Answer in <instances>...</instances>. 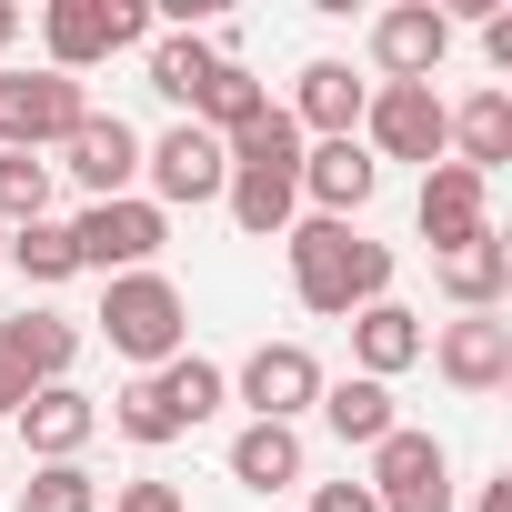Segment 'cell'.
Listing matches in <instances>:
<instances>
[{"label":"cell","instance_id":"cell-35","mask_svg":"<svg viewBox=\"0 0 512 512\" xmlns=\"http://www.w3.org/2000/svg\"><path fill=\"white\" fill-rule=\"evenodd\" d=\"M21 41V11H11V0H0V51H11Z\"/></svg>","mask_w":512,"mask_h":512},{"label":"cell","instance_id":"cell-21","mask_svg":"<svg viewBox=\"0 0 512 512\" xmlns=\"http://www.w3.org/2000/svg\"><path fill=\"white\" fill-rule=\"evenodd\" d=\"M231 221H241V241H282L292 221H302V171H231Z\"/></svg>","mask_w":512,"mask_h":512},{"label":"cell","instance_id":"cell-22","mask_svg":"<svg viewBox=\"0 0 512 512\" xmlns=\"http://www.w3.org/2000/svg\"><path fill=\"white\" fill-rule=\"evenodd\" d=\"M231 482L241 492H292L302 482V432L292 422H241L231 432Z\"/></svg>","mask_w":512,"mask_h":512},{"label":"cell","instance_id":"cell-2","mask_svg":"<svg viewBox=\"0 0 512 512\" xmlns=\"http://www.w3.org/2000/svg\"><path fill=\"white\" fill-rule=\"evenodd\" d=\"M91 332H101L121 362L161 372V362H181V352H191V302H181V282H171V272H121V282L101 292Z\"/></svg>","mask_w":512,"mask_h":512},{"label":"cell","instance_id":"cell-4","mask_svg":"<svg viewBox=\"0 0 512 512\" xmlns=\"http://www.w3.org/2000/svg\"><path fill=\"white\" fill-rule=\"evenodd\" d=\"M372 161H442L452 151V101L432 91V81H372V101H362V131H352Z\"/></svg>","mask_w":512,"mask_h":512},{"label":"cell","instance_id":"cell-10","mask_svg":"<svg viewBox=\"0 0 512 512\" xmlns=\"http://www.w3.org/2000/svg\"><path fill=\"white\" fill-rule=\"evenodd\" d=\"M422 362H432L452 392L482 402V392L512 382V322H502V312H452L442 332H422Z\"/></svg>","mask_w":512,"mask_h":512},{"label":"cell","instance_id":"cell-7","mask_svg":"<svg viewBox=\"0 0 512 512\" xmlns=\"http://www.w3.org/2000/svg\"><path fill=\"white\" fill-rule=\"evenodd\" d=\"M141 201H161V211H201V201H221L231 191V151L201 131V121H171L161 141H141Z\"/></svg>","mask_w":512,"mask_h":512},{"label":"cell","instance_id":"cell-36","mask_svg":"<svg viewBox=\"0 0 512 512\" xmlns=\"http://www.w3.org/2000/svg\"><path fill=\"white\" fill-rule=\"evenodd\" d=\"M0 272H11V231H0Z\"/></svg>","mask_w":512,"mask_h":512},{"label":"cell","instance_id":"cell-12","mask_svg":"<svg viewBox=\"0 0 512 512\" xmlns=\"http://www.w3.org/2000/svg\"><path fill=\"white\" fill-rule=\"evenodd\" d=\"M372 61H382V81H432L452 61V11L442 0H392L372 21Z\"/></svg>","mask_w":512,"mask_h":512},{"label":"cell","instance_id":"cell-31","mask_svg":"<svg viewBox=\"0 0 512 512\" xmlns=\"http://www.w3.org/2000/svg\"><path fill=\"white\" fill-rule=\"evenodd\" d=\"M111 512H181V492H171V482H121Z\"/></svg>","mask_w":512,"mask_h":512},{"label":"cell","instance_id":"cell-27","mask_svg":"<svg viewBox=\"0 0 512 512\" xmlns=\"http://www.w3.org/2000/svg\"><path fill=\"white\" fill-rule=\"evenodd\" d=\"M262 111H272V91H262V81H251V71H241V61H221V71H211V91H201V111H191V121H201V131H211V141H231V131H241V121H262Z\"/></svg>","mask_w":512,"mask_h":512},{"label":"cell","instance_id":"cell-28","mask_svg":"<svg viewBox=\"0 0 512 512\" xmlns=\"http://www.w3.org/2000/svg\"><path fill=\"white\" fill-rule=\"evenodd\" d=\"M111 432H121V442H141V452H161V442H181V412H171V402H161V382L141 372L131 392H111Z\"/></svg>","mask_w":512,"mask_h":512},{"label":"cell","instance_id":"cell-29","mask_svg":"<svg viewBox=\"0 0 512 512\" xmlns=\"http://www.w3.org/2000/svg\"><path fill=\"white\" fill-rule=\"evenodd\" d=\"M51 221V161L41 151H0V231Z\"/></svg>","mask_w":512,"mask_h":512},{"label":"cell","instance_id":"cell-33","mask_svg":"<svg viewBox=\"0 0 512 512\" xmlns=\"http://www.w3.org/2000/svg\"><path fill=\"white\" fill-rule=\"evenodd\" d=\"M472 512H512V472H492V482L472 492Z\"/></svg>","mask_w":512,"mask_h":512},{"label":"cell","instance_id":"cell-34","mask_svg":"<svg viewBox=\"0 0 512 512\" xmlns=\"http://www.w3.org/2000/svg\"><path fill=\"white\" fill-rule=\"evenodd\" d=\"M21 402H31V382H21V372H11V362H0V422H11V412H21Z\"/></svg>","mask_w":512,"mask_h":512},{"label":"cell","instance_id":"cell-26","mask_svg":"<svg viewBox=\"0 0 512 512\" xmlns=\"http://www.w3.org/2000/svg\"><path fill=\"white\" fill-rule=\"evenodd\" d=\"M151 382H161V402L181 412V432H191V422H211V412L231 402V372H221V362H201V352H181V362H161Z\"/></svg>","mask_w":512,"mask_h":512},{"label":"cell","instance_id":"cell-25","mask_svg":"<svg viewBox=\"0 0 512 512\" xmlns=\"http://www.w3.org/2000/svg\"><path fill=\"white\" fill-rule=\"evenodd\" d=\"M11 272H21L31 292H61V282L81 272V251H71V221H21V231H11Z\"/></svg>","mask_w":512,"mask_h":512},{"label":"cell","instance_id":"cell-24","mask_svg":"<svg viewBox=\"0 0 512 512\" xmlns=\"http://www.w3.org/2000/svg\"><path fill=\"white\" fill-rule=\"evenodd\" d=\"M211 71H221V51H211L201 31H161V41H151V91H161V101H171L181 121L201 111V91H211Z\"/></svg>","mask_w":512,"mask_h":512},{"label":"cell","instance_id":"cell-20","mask_svg":"<svg viewBox=\"0 0 512 512\" xmlns=\"http://www.w3.org/2000/svg\"><path fill=\"white\" fill-rule=\"evenodd\" d=\"M322 422H332V442L342 452H372L402 412H392V382H362V372H342V382H322V402H312Z\"/></svg>","mask_w":512,"mask_h":512},{"label":"cell","instance_id":"cell-16","mask_svg":"<svg viewBox=\"0 0 512 512\" xmlns=\"http://www.w3.org/2000/svg\"><path fill=\"white\" fill-rule=\"evenodd\" d=\"M11 422H21L31 462H81V442L101 432V402H91L81 382H41V392H31V402L11 412Z\"/></svg>","mask_w":512,"mask_h":512},{"label":"cell","instance_id":"cell-11","mask_svg":"<svg viewBox=\"0 0 512 512\" xmlns=\"http://www.w3.org/2000/svg\"><path fill=\"white\" fill-rule=\"evenodd\" d=\"M412 221H422L432 262H442V251H462V241H482V231H492V181H482V171H462V161H432V171H422Z\"/></svg>","mask_w":512,"mask_h":512},{"label":"cell","instance_id":"cell-14","mask_svg":"<svg viewBox=\"0 0 512 512\" xmlns=\"http://www.w3.org/2000/svg\"><path fill=\"white\" fill-rule=\"evenodd\" d=\"M61 171H71L91 201H121V191L141 181V131H131L121 111H91V121L61 141Z\"/></svg>","mask_w":512,"mask_h":512},{"label":"cell","instance_id":"cell-5","mask_svg":"<svg viewBox=\"0 0 512 512\" xmlns=\"http://www.w3.org/2000/svg\"><path fill=\"white\" fill-rule=\"evenodd\" d=\"M161 241H171V211H161V201H141V191H121V201H81V221H71L81 272H101V282L151 272V262H161Z\"/></svg>","mask_w":512,"mask_h":512},{"label":"cell","instance_id":"cell-23","mask_svg":"<svg viewBox=\"0 0 512 512\" xmlns=\"http://www.w3.org/2000/svg\"><path fill=\"white\" fill-rule=\"evenodd\" d=\"M442 161H462V171L492 181V171L512 161V91H472V101L452 111V151H442Z\"/></svg>","mask_w":512,"mask_h":512},{"label":"cell","instance_id":"cell-8","mask_svg":"<svg viewBox=\"0 0 512 512\" xmlns=\"http://www.w3.org/2000/svg\"><path fill=\"white\" fill-rule=\"evenodd\" d=\"M372 502L382 512H452V452H442V432L392 422L372 442Z\"/></svg>","mask_w":512,"mask_h":512},{"label":"cell","instance_id":"cell-17","mask_svg":"<svg viewBox=\"0 0 512 512\" xmlns=\"http://www.w3.org/2000/svg\"><path fill=\"white\" fill-rule=\"evenodd\" d=\"M0 362H11L31 392H41V382H71L81 322H61V312H11V322H0Z\"/></svg>","mask_w":512,"mask_h":512},{"label":"cell","instance_id":"cell-3","mask_svg":"<svg viewBox=\"0 0 512 512\" xmlns=\"http://www.w3.org/2000/svg\"><path fill=\"white\" fill-rule=\"evenodd\" d=\"M151 41V0H51V11H41V71H101L111 51H141Z\"/></svg>","mask_w":512,"mask_h":512},{"label":"cell","instance_id":"cell-6","mask_svg":"<svg viewBox=\"0 0 512 512\" xmlns=\"http://www.w3.org/2000/svg\"><path fill=\"white\" fill-rule=\"evenodd\" d=\"M91 121V91L71 71H0V151H61Z\"/></svg>","mask_w":512,"mask_h":512},{"label":"cell","instance_id":"cell-13","mask_svg":"<svg viewBox=\"0 0 512 512\" xmlns=\"http://www.w3.org/2000/svg\"><path fill=\"white\" fill-rule=\"evenodd\" d=\"M372 191H382V161L362 141H302V201H312V221H362Z\"/></svg>","mask_w":512,"mask_h":512},{"label":"cell","instance_id":"cell-1","mask_svg":"<svg viewBox=\"0 0 512 512\" xmlns=\"http://www.w3.org/2000/svg\"><path fill=\"white\" fill-rule=\"evenodd\" d=\"M282 251H292V302L322 312V322H352V312L392 302V241H362L352 221H312L302 211L282 231Z\"/></svg>","mask_w":512,"mask_h":512},{"label":"cell","instance_id":"cell-9","mask_svg":"<svg viewBox=\"0 0 512 512\" xmlns=\"http://www.w3.org/2000/svg\"><path fill=\"white\" fill-rule=\"evenodd\" d=\"M322 362H312V342H262V352H251L241 372H231V402L251 412V422H292L302 432V412L322 402Z\"/></svg>","mask_w":512,"mask_h":512},{"label":"cell","instance_id":"cell-32","mask_svg":"<svg viewBox=\"0 0 512 512\" xmlns=\"http://www.w3.org/2000/svg\"><path fill=\"white\" fill-rule=\"evenodd\" d=\"M312 512H382V502H372V482H322Z\"/></svg>","mask_w":512,"mask_h":512},{"label":"cell","instance_id":"cell-18","mask_svg":"<svg viewBox=\"0 0 512 512\" xmlns=\"http://www.w3.org/2000/svg\"><path fill=\"white\" fill-rule=\"evenodd\" d=\"M412 362H422V312H412V302L352 312V372H362V382H402Z\"/></svg>","mask_w":512,"mask_h":512},{"label":"cell","instance_id":"cell-15","mask_svg":"<svg viewBox=\"0 0 512 512\" xmlns=\"http://www.w3.org/2000/svg\"><path fill=\"white\" fill-rule=\"evenodd\" d=\"M362 101H372V81H352V61H302V81H292V131H302V141H352V131H362Z\"/></svg>","mask_w":512,"mask_h":512},{"label":"cell","instance_id":"cell-30","mask_svg":"<svg viewBox=\"0 0 512 512\" xmlns=\"http://www.w3.org/2000/svg\"><path fill=\"white\" fill-rule=\"evenodd\" d=\"M21 512H101V482H91L81 462H31V482H21Z\"/></svg>","mask_w":512,"mask_h":512},{"label":"cell","instance_id":"cell-19","mask_svg":"<svg viewBox=\"0 0 512 512\" xmlns=\"http://www.w3.org/2000/svg\"><path fill=\"white\" fill-rule=\"evenodd\" d=\"M432 282H442V302H452V312H502V292H512V241H502V231H482V241L442 251Z\"/></svg>","mask_w":512,"mask_h":512}]
</instances>
